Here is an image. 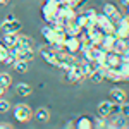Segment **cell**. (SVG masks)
<instances>
[{"label": "cell", "instance_id": "1", "mask_svg": "<svg viewBox=\"0 0 129 129\" xmlns=\"http://www.w3.org/2000/svg\"><path fill=\"white\" fill-rule=\"evenodd\" d=\"M59 9H60L59 0H47L45 5L41 7V16H43V19L47 21V22H52V21L57 17Z\"/></svg>", "mask_w": 129, "mask_h": 129}, {"label": "cell", "instance_id": "2", "mask_svg": "<svg viewBox=\"0 0 129 129\" xmlns=\"http://www.w3.org/2000/svg\"><path fill=\"white\" fill-rule=\"evenodd\" d=\"M14 117L17 122H29L31 117H33V110L26 103H17L14 107Z\"/></svg>", "mask_w": 129, "mask_h": 129}, {"label": "cell", "instance_id": "3", "mask_svg": "<svg viewBox=\"0 0 129 129\" xmlns=\"http://www.w3.org/2000/svg\"><path fill=\"white\" fill-rule=\"evenodd\" d=\"M59 52L60 50L52 48L50 45H43V47H40L41 57L47 60L50 66H53V67H59Z\"/></svg>", "mask_w": 129, "mask_h": 129}, {"label": "cell", "instance_id": "4", "mask_svg": "<svg viewBox=\"0 0 129 129\" xmlns=\"http://www.w3.org/2000/svg\"><path fill=\"white\" fill-rule=\"evenodd\" d=\"M64 50L69 52V53H78L81 50V40L79 36H74V35H67V38L64 40Z\"/></svg>", "mask_w": 129, "mask_h": 129}, {"label": "cell", "instance_id": "5", "mask_svg": "<svg viewBox=\"0 0 129 129\" xmlns=\"http://www.w3.org/2000/svg\"><path fill=\"white\" fill-rule=\"evenodd\" d=\"M105 79L112 83H119V81H127L124 78V74L119 71V67H105Z\"/></svg>", "mask_w": 129, "mask_h": 129}, {"label": "cell", "instance_id": "6", "mask_svg": "<svg viewBox=\"0 0 129 129\" xmlns=\"http://www.w3.org/2000/svg\"><path fill=\"white\" fill-rule=\"evenodd\" d=\"M103 14H105L112 22H117L119 17L122 16L119 12V9H117V5H115V4H110V2H107V4L103 5Z\"/></svg>", "mask_w": 129, "mask_h": 129}, {"label": "cell", "instance_id": "7", "mask_svg": "<svg viewBox=\"0 0 129 129\" xmlns=\"http://www.w3.org/2000/svg\"><path fill=\"white\" fill-rule=\"evenodd\" d=\"M0 28L4 33H19L21 28H22V24H21L17 19H10V21H4L2 24H0Z\"/></svg>", "mask_w": 129, "mask_h": 129}, {"label": "cell", "instance_id": "8", "mask_svg": "<svg viewBox=\"0 0 129 129\" xmlns=\"http://www.w3.org/2000/svg\"><path fill=\"white\" fill-rule=\"evenodd\" d=\"M41 35H43V38L47 40V43H48V45L57 43V31L53 29V26H52V24L45 26V28H41Z\"/></svg>", "mask_w": 129, "mask_h": 129}, {"label": "cell", "instance_id": "9", "mask_svg": "<svg viewBox=\"0 0 129 129\" xmlns=\"http://www.w3.org/2000/svg\"><path fill=\"white\" fill-rule=\"evenodd\" d=\"M105 66L107 67H119L120 66V55L117 52H107L105 53Z\"/></svg>", "mask_w": 129, "mask_h": 129}, {"label": "cell", "instance_id": "10", "mask_svg": "<svg viewBox=\"0 0 129 129\" xmlns=\"http://www.w3.org/2000/svg\"><path fill=\"white\" fill-rule=\"evenodd\" d=\"M115 40H117L115 33L105 35V36H103V41H102V48L105 50V52H112V50H114V43H115Z\"/></svg>", "mask_w": 129, "mask_h": 129}, {"label": "cell", "instance_id": "11", "mask_svg": "<svg viewBox=\"0 0 129 129\" xmlns=\"http://www.w3.org/2000/svg\"><path fill=\"white\" fill-rule=\"evenodd\" d=\"M98 115L102 117H110V110H112V102L109 100H103V102H100L98 103Z\"/></svg>", "mask_w": 129, "mask_h": 129}, {"label": "cell", "instance_id": "12", "mask_svg": "<svg viewBox=\"0 0 129 129\" xmlns=\"http://www.w3.org/2000/svg\"><path fill=\"white\" fill-rule=\"evenodd\" d=\"M105 67H100V69H93L89 72V79L93 81V83H102V81H105Z\"/></svg>", "mask_w": 129, "mask_h": 129}, {"label": "cell", "instance_id": "13", "mask_svg": "<svg viewBox=\"0 0 129 129\" xmlns=\"http://www.w3.org/2000/svg\"><path fill=\"white\" fill-rule=\"evenodd\" d=\"M110 127H112V129H122V127H126V117H124V115H120V114L112 115Z\"/></svg>", "mask_w": 129, "mask_h": 129}, {"label": "cell", "instance_id": "14", "mask_svg": "<svg viewBox=\"0 0 129 129\" xmlns=\"http://www.w3.org/2000/svg\"><path fill=\"white\" fill-rule=\"evenodd\" d=\"M110 96H112L114 102L122 103V102H126V91L120 89V88H112V89H110Z\"/></svg>", "mask_w": 129, "mask_h": 129}, {"label": "cell", "instance_id": "15", "mask_svg": "<svg viewBox=\"0 0 129 129\" xmlns=\"http://www.w3.org/2000/svg\"><path fill=\"white\" fill-rule=\"evenodd\" d=\"M74 127H78V129H91L93 127V120L89 119V117H86V115H83V117H79V119L76 120Z\"/></svg>", "mask_w": 129, "mask_h": 129}, {"label": "cell", "instance_id": "16", "mask_svg": "<svg viewBox=\"0 0 129 129\" xmlns=\"http://www.w3.org/2000/svg\"><path fill=\"white\" fill-rule=\"evenodd\" d=\"M2 43L5 47H14L17 43V33H4V38H2Z\"/></svg>", "mask_w": 129, "mask_h": 129}, {"label": "cell", "instance_id": "17", "mask_svg": "<svg viewBox=\"0 0 129 129\" xmlns=\"http://www.w3.org/2000/svg\"><path fill=\"white\" fill-rule=\"evenodd\" d=\"M33 57H35L33 48H21L19 47V50H17V59H22V60H28L29 62Z\"/></svg>", "mask_w": 129, "mask_h": 129}, {"label": "cell", "instance_id": "18", "mask_svg": "<svg viewBox=\"0 0 129 129\" xmlns=\"http://www.w3.org/2000/svg\"><path fill=\"white\" fill-rule=\"evenodd\" d=\"M17 45L21 48H33V40H31V36L21 35V36H17Z\"/></svg>", "mask_w": 129, "mask_h": 129}, {"label": "cell", "instance_id": "19", "mask_svg": "<svg viewBox=\"0 0 129 129\" xmlns=\"http://www.w3.org/2000/svg\"><path fill=\"white\" fill-rule=\"evenodd\" d=\"M16 91H17V95H21V96H28V95H31L33 88H31L29 84H26V83H19L16 86Z\"/></svg>", "mask_w": 129, "mask_h": 129}, {"label": "cell", "instance_id": "20", "mask_svg": "<svg viewBox=\"0 0 129 129\" xmlns=\"http://www.w3.org/2000/svg\"><path fill=\"white\" fill-rule=\"evenodd\" d=\"M93 126L95 127H98V129H103V127H110V120L109 117H96V119L93 120Z\"/></svg>", "mask_w": 129, "mask_h": 129}, {"label": "cell", "instance_id": "21", "mask_svg": "<svg viewBox=\"0 0 129 129\" xmlns=\"http://www.w3.org/2000/svg\"><path fill=\"white\" fill-rule=\"evenodd\" d=\"M14 69L17 71V72H28V69H29V66H28V60L17 59V60H16V64H14Z\"/></svg>", "mask_w": 129, "mask_h": 129}, {"label": "cell", "instance_id": "22", "mask_svg": "<svg viewBox=\"0 0 129 129\" xmlns=\"http://www.w3.org/2000/svg\"><path fill=\"white\" fill-rule=\"evenodd\" d=\"M10 84H12V78H10L7 72H2V74H0V86L4 89H7Z\"/></svg>", "mask_w": 129, "mask_h": 129}, {"label": "cell", "instance_id": "23", "mask_svg": "<svg viewBox=\"0 0 129 129\" xmlns=\"http://www.w3.org/2000/svg\"><path fill=\"white\" fill-rule=\"evenodd\" d=\"M36 119L40 120V122H47L50 119V114L47 109H38L36 110Z\"/></svg>", "mask_w": 129, "mask_h": 129}, {"label": "cell", "instance_id": "24", "mask_svg": "<svg viewBox=\"0 0 129 129\" xmlns=\"http://www.w3.org/2000/svg\"><path fill=\"white\" fill-rule=\"evenodd\" d=\"M124 48H127V47H126V40H124V38H117V40H115V43H114V52L120 53Z\"/></svg>", "mask_w": 129, "mask_h": 129}, {"label": "cell", "instance_id": "25", "mask_svg": "<svg viewBox=\"0 0 129 129\" xmlns=\"http://www.w3.org/2000/svg\"><path fill=\"white\" fill-rule=\"evenodd\" d=\"M16 60H17V55H16V53H12V52H9V55L4 59V64H5V66H12V67H14Z\"/></svg>", "mask_w": 129, "mask_h": 129}, {"label": "cell", "instance_id": "26", "mask_svg": "<svg viewBox=\"0 0 129 129\" xmlns=\"http://www.w3.org/2000/svg\"><path fill=\"white\" fill-rule=\"evenodd\" d=\"M119 71L122 72V74H124V78L129 81V62H120Z\"/></svg>", "mask_w": 129, "mask_h": 129}, {"label": "cell", "instance_id": "27", "mask_svg": "<svg viewBox=\"0 0 129 129\" xmlns=\"http://www.w3.org/2000/svg\"><path fill=\"white\" fill-rule=\"evenodd\" d=\"M9 55V47H5L2 41H0V62H4V59Z\"/></svg>", "mask_w": 129, "mask_h": 129}, {"label": "cell", "instance_id": "28", "mask_svg": "<svg viewBox=\"0 0 129 129\" xmlns=\"http://www.w3.org/2000/svg\"><path fill=\"white\" fill-rule=\"evenodd\" d=\"M120 115H124L126 119L129 117V103L127 102H122L120 103Z\"/></svg>", "mask_w": 129, "mask_h": 129}, {"label": "cell", "instance_id": "29", "mask_svg": "<svg viewBox=\"0 0 129 129\" xmlns=\"http://www.w3.org/2000/svg\"><path fill=\"white\" fill-rule=\"evenodd\" d=\"M9 109H10V103L7 102V100H2V98H0V114L9 112Z\"/></svg>", "mask_w": 129, "mask_h": 129}, {"label": "cell", "instance_id": "30", "mask_svg": "<svg viewBox=\"0 0 129 129\" xmlns=\"http://www.w3.org/2000/svg\"><path fill=\"white\" fill-rule=\"evenodd\" d=\"M117 114H120V103L119 102L112 103V110H110V115H117Z\"/></svg>", "mask_w": 129, "mask_h": 129}, {"label": "cell", "instance_id": "31", "mask_svg": "<svg viewBox=\"0 0 129 129\" xmlns=\"http://www.w3.org/2000/svg\"><path fill=\"white\" fill-rule=\"evenodd\" d=\"M84 14H86V16H88L89 19H91L93 22H95V19H96V14H98V12H96L95 9H86V10H84Z\"/></svg>", "mask_w": 129, "mask_h": 129}, {"label": "cell", "instance_id": "32", "mask_svg": "<svg viewBox=\"0 0 129 129\" xmlns=\"http://www.w3.org/2000/svg\"><path fill=\"white\" fill-rule=\"evenodd\" d=\"M119 55H120V62H129V48H124Z\"/></svg>", "mask_w": 129, "mask_h": 129}, {"label": "cell", "instance_id": "33", "mask_svg": "<svg viewBox=\"0 0 129 129\" xmlns=\"http://www.w3.org/2000/svg\"><path fill=\"white\" fill-rule=\"evenodd\" d=\"M62 5H71V7H76V2L78 0H59Z\"/></svg>", "mask_w": 129, "mask_h": 129}, {"label": "cell", "instance_id": "34", "mask_svg": "<svg viewBox=\"0 0 129 129\" xmlns=\"http://www.w3.org/2000/svg\"><path fill=\"white\" fill-rule=\"evenodd\" d=\"M12 127V124H7V122H5V124H0V129H10Z\"/></svg>", "mask_w": 129, "mask_h": 129}, {"label": "cell", "instance_id": "35", "mask_svg": "<svg viewBox=\"0 0 129 129\" xmlns=\"http://www.w3.org/2000/svg\"><path fill=\"white\" fill-rule=\"evenodd\" d=\"M5 19L10 21V19H16V17H14V14H7V16H5Z\"/></svg>", "mask_w": 129, "mask_h": 129}, {"label": "cell", "instance_id": "36", "mask_svg": "<svg viewBox=\"0 0 129 129\" xmlns=\"http://www.w3.org/2000/svg\"><path fill=\"white\" fill-rule=\"evenodd\" d=\"M66 127H74V122H72V120H69V122L66 124Z\"/></svg>", "mask_w": 129, "mask_h": 129}, {"label": "cell", "instance_id": "37", "mask_svg": "<svg viewBox=\"0 0 129 129\" xmlns=\"http://www.w3.org/2000/svg\"><path fill=\"white\" fill-rule=\"evenodd\" d=\"M9 2H10V0H0V5H7Z\"/></svg>", "mask_w": 129, "mask_h": 129}, {"label": "cell", "instance_id": "38", "mask_svg": "<svg viewBox=\"0 0 129 129\" xmlns=\"http://www.w3.org/2000/svg\"><path fill=\"white\" fill-rule=\"evenodd\" d=\"M120 4H122V5L126 7V5H129V0H120Z\"/></svg>", "mask_w": 129, "mask_h": 129}, {"label": "cell", "instance_id": "39", "mask_svg": "<svg viewBox=\"0 0 129 129\" xmlns=\"http://www.w3.org/2000/svg\"><path fill=\"white\" fill-rule=\"evenodd\" d=\"M4 91H5V89H4V88H2V86H0V96L4 95Z\"/></svg>", "mask_w": 129, "mask_h": 129}, {"label": "cell", "instance_id": "40", "mask_svg": "<svg viewBox=\"0 0 129 129\" xmlns=\"http://www.w3.org/2000/svg\"><path fill=\"white\" fill-rule=\"evenodd\" d=\"M127 21H129V12H127Z\"/></svg>", "mask_w": 129, "mask_h": 129}, {"label": "cell", "instance_id": "41", "mask_svg": "<svg viewBox=\"0 0 129 129\" xmlns=\"http://www.w3.org/2000/svg\"><path fill=\"white\" fill-rule=\"evenodd\" d=\"M0 98H2V96H0Z\"/></svg>", "mask_w": 129, "mask_h": 129}]
</instances>
